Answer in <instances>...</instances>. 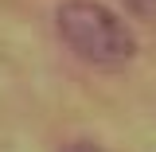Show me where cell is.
<instances>
[{
  "label": "cell",
  "mask_w": 156,
  "mask_h": 152,
  "mask_svg": "<svg viewBox=\"0 0 156 152\" xmlns=\"http://www.w3.org/2000/svg\"><path fill=\"white\" fill-rule=\"evenodd\" d=\"M55 27L62 43L86 62L117 66V62H129L136 55V39L129 31V23L94 0H66L55 16Z\"/></svg>",
  "instance_id": "cell-1"
},
{
  "label": "cell",
  "mask_w": 156,
  "mask_h": 152,
  "mask_svg": "<svg viewBox=\"0 0 156 152\" xmlns=\"http://www.w3.org/2000/svg\"><path fill=\"white\" fill-rule=\"evenodd\" d=\"M129 8H133L136 16H144V19H156V0H125Z\"/></svg>",
  "instance_id": "cell-2"
},
{
  "label": "cell",
  "mask_w": 156,
  "mask_h": 152,
  "mask_svg": "<svg viewBox=\"0 0 156 152\" xmlns=\"http://www.w3.org/2000/svg\"><path fill=\"white\" fill-rule=\"evenodd\" d=\"M62 152H101V148H94V144H86V140H74V144H66Z\"/></svg>",
  "instance_id": "cell-3"
}]
</instances>
